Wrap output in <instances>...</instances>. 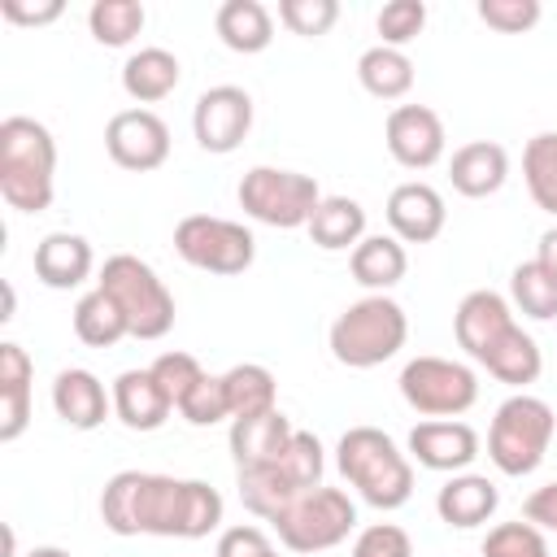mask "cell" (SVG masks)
<instances>
[{
  "label": "cell",
  "mask_w": 557,
  "mask_h": 557,
  "mask_svg": "<svg viewBox=\"0 0 557 557\" xmlns=\"http://www.w3.org/2000/svg\"><path fill=\"white\" fill-rule=\"evenodd\" d=\"M100 522L113 535L205 540L222 527V496L205 479L117 470L100 492Z\"/></svg>",
  "instance_id": "obj_1"
},
{
  "label": "cell",
  "mask_w": 557,
  "mask_h": 557,
  "mask_svg": "<svg viewBox=\"0 0 557 557\" xmlns=\"http://www.w3.org/2000/svg\"><path fill=\"white\" fill-rule=\"evenodd\" d=\"M0 196L17 213H44L57 196V139L26 113L0 122Z\"/></svg>",
  "instance_id": "obj_2"
},
{
  "label": "cell",
  "mask_w": 557,
  "mask_h": 557,
  "mask_svg": "<svg viewBox=\"0 0 557 557\" xmlns=\"http://www.w3.org/2000/svg\"><path fill=\"white\" fill-rule=\"evenodd\" d=\"M335 466L348 479V487L383 513L400 509L413 496V466L379 426H348L335 444Z\"/></svg>",
  "instance_id": "obj_3"
},
{
  "label": "cell",
  "mask_w": 557,
  "mask_h": 557,
  "mask_svg": "<svg viewBox=\"0 0 557 557\" xmlns=\"http://www.w3.org/2000/svg\"><path fill=\"white\" fill-rule=\"evenodd\" d=\"M405 339H409V318L387 292L352 300L331 322V335H326L331 357L348 370H374V366L392 361L405 348Z\"/></svg>",
  "instance_id": "obj_4"
},
{
  "label": "cell",
  "mask_w": 557,
  "mask_h": 557,
  "mask_svg": "<svg viewBox=\"0 0 557 557\" xmlns=\"http://www.w3.org/2000/svg\"><path fill=\"white\" fill-rule=\"evenodd\" d=\"M557 431V413L548 400L531 396V392H513L509 400L496 405L492 426H487V457L500 474L522 479L531 470H540V461L548 457Z\"/></svg>",
  "instance_id": "obj_5"
},
{
  "label": "cell",
  "mask_w": 557,
  "mask_h": 557,
  "mask_svg": "<svg viewBox=\"0 0 557 557\" xmlns=\"http://www.w3.org/2000/svg\"><path fill=\"white\" fill-rule=\"evenodd\" d=\"M100 292H109L135 339H161L174 326V292L165 278L135 252H113L100 265Z\"/></svg>",
  "instance_id": "obj_6"
},
{
  "label": "cell",
  "mask_w": 557,
  "mask_h": 557,
  "mask_svg": "<svg viewBox=\"0 0 557 557\" xmlns=\"http://www.w3.org/2000/svg\"><path fill=\"white\" fill-rule=\"evenodd\" d=\"M322 470H326V457H322V444L313 431H296L292 444L265 461V466H252V470H239V500L257 513V518H274L283 505H292L300 492L318 487L322 483Z\"/></svg>",
  "instance_id": "obj_7"
},
{
  "label": "cell",
  "mask_w": 557,
  "mask_h": 557,
  "mask_svg": "<svg viewBox=\"0 0 557 557\" xmlns=\"http://www.w3.org/2000/svg\"><path fill=\"white\" fill-rule=\"evenodd\" d=\"M270 522H274L283 548H292V553H326V548L344 544L357 531V505L348 500V492L318 483V487L300 492L292 505H283Z\"/></svg>",
  "instance_id": "obj_8"
},
{
  "label": "cell",
  "mask_w": 557,
  "mask_h": 557,
  "mask_svg": "<svg viewBox=\"0 0 557 557\" xmlns=\"http://www.w3.org/2000/svg\"><path fill=\"white\" fill-rule=\"evenodd\" d=\"M239 209L261 222V226H274V231H296V226H309L322 191L309 174L300 170H278V165H252L244 178H239Z\"/></svg>",
  "instance_id": "obj_9"
},
{
  "label": "cell",
  "mask_w": 557,
  "mask_h": 557,
  "mask_svg": "<svg viewBox=\"0 0 557 557\" xmlns=\"http://www.w3.org/2000/svg\"><path fill=\"white\" fill-rule=\"evenodd\" d=\"M405 405L422 418H461L479 400V374L453 357H413L396 379Z\"/></svg>",
  "instance_id": "obj_10"
},
{
  "label": "cell",
  "mask_w": 557,
  "mask_h": 557,
  "mask_svg": "<svg viewBox=\"0 0 557 557\" xmlns=\"http://www.w3.org/2000/svg\"><path fill=\"white\" fill-rule=\"evenodd\" d=\"M174 252L205 274H244L257 257V239L244 222L213 218V213H187L174 226Z\"/></svg>",
  "instance_id": "obj_11"
},
{
  "label": "cell",
  "mask_w": 557,
  "mask_h": 557,
  "mask_svg": "<svg viewBox=\"0 0 557 557\" xmlns=\"http://www.w3.org/2000/svg\"><path fill=\"white\" fill-rule=\"evenodd\" d=\"M252 131V96L235 83H218L209 91L196 96V109H191V135L205 152H235Z\"/></svg>",
  "instance_id": "obj_12"
},
{
  "label": "cell",
  "mask_w": 557,
  "mask_h": 557,
  "mask_svg": "<svg viewBox=\"0 0 557 557\" xmlns=\"http://www.w3.org/2000/svg\"><path fill=\"white\" fill-rule=\"evenodd\" d=\"M104 148L122 170L148 174L161 170L170 157V126L152 109H122L104 126Z\"/></svg>",
  "instance_id": "obj_13"
},
{
  "label": "cell",
  "mask_w": 557,
  "mask_h": 557,
  "mask_svg": "<svg viewBox=\"0 0 557 557\" xmlns=\"http://www.w3.org/2000/svg\"><path fill=\"white\" fill-rule=\"evenodd\" d=\"M383 135H387V152L405 170H431L444 157V144H448L444 122L431 104H396L387 113Z\"/></svg>",
  "instance_id": "obj_14"
},
{
  "label": "cell",
  "mask_w": 557,
  "mask_h": 557,
  "mask_svg": "<svg viewBox=\"0 0 557 557\" xmlns=\"http://www.w3.org/2000/svg\"><path fill=\"white\" fill-rule=\"evenodd\" d=\"M513 326H518V322H513V305H509L500 292H492V287L466 292L461 305H457V313H453V335H457V344L466 348V357L479 361V366H483V357H487Z\"/></svg>",
  "instance_id": "obj_15"
},
{
  "label": "cell",
  "mask_w": 557,
  "mask_h": 557,
  "mask_svg": "<svg viewBox=\"0 0 557 557\" xmlns=\"http://www.w3.org/2000/svg\"><path fill=\"white\" fill-rule=\"evenodd\" d=\"M409 457L440 474H461L479 457V435L457 418H426L409 431Z\"/></svg>",
  "instance_id": "obj_16"
},
{
  "label": "cell",
  "mask_w": 557,
  "mask_h": 557,
  "mask_svg": "<svg viewBox=\"0 0 557 557\" xmlns=\"http://www.w3.org/2000/svg\"><path fill=\"white\" fill-rule=\"evenodd\" d=\"M448 222L444 196L431 183H400L387 196V226L400 244H431Z\"/></svg>",
  "instance_id": "obj_17"
},
{
  "label": "cell",
  "mask_w": 557,
  "mask_h": 557,
  "mask_svg": "<svg viewBox=\"0 0 557 557\" xmlns=\"http://www.w3.org/2000/svg\"><path fill=\"white\" fill-rule=\"evenodd\" d=\"M52 409L74 431H96L113 413V392L83 366H70L52 379Z\"/></svg>",
  "instance_id": "obj_18"
},
{
  "label": "cell",
  "mask_w": 557,
  "mask_h": 557,
  "mask_svg": "<svg viewBox=\"0 0 557 557\" xmlns=\"http://www.w3.org/2000/svg\"><path fill=\"white\" fill-rule=\"evenodd\" d=\"M30 379H35V361L26 357L22 344L4 339L0 344V444L22 440V431L30 426Z\"/></svg>",
  "instance_id": "obj_19"
},
{
  "label": "cell",
  "mask_w": 557,
  "mask_h": 557,
  "mask_svg": "<svg viewBox=\"0 0 557 557\" xmlns=\"http://www.w3.org/2000/svg\"><path fill=\"white\" fill-rule=\"evenodd\" d=\"M109 392H113V413L126 431H157L174 409L152 370H122Z\"/></svg>",
  "instance_id": "obj_20"
},
{
  "label": "cell",
  "mask_w": 557,
  "mask_h": 557,
  "mask_svg": "<svg viewBox=\"0 0 557 557\" xmlns=\"http://www.w3.org/2000/svg\"><path fill=\"white\" fill-rule=\"evenodd\" d=\"M448 178L461 196L470 200H483V196H496L509 178V152L496 144V139H470L453 152L448 161Z\"/></svg>",
  "instance_id": "obj_21"
},
{
  "label": "cell",
  "mask_w": 557,
  "mask_h": 557,
  "mask_svg": "<svg viewBox=\"0 0 557 557\" xmlns=\"http://www.w3.org/2000/svg\"><path fill=\"white\" fill-rule=\"evenodd\" d=\"M96 265V252L83 235L74 231H52L35 244V278L52 292H70L78 287Z\"/></svg>",
  "instance_id": "obj_22"
},
{
  "label": "cell",
  "mask_w": 557,
  "mask_h": 557,
  "mask_svg": "<svg viewBox=\"0 0 557 557\" xmlns=\"http://www.w3.org/2000/svg\"><path fill=\"white\" fill-rule=\"evenodd\" d=\"M496 505H500L496 483H492L487 474H470V470L453 474V479L435 492V513H440V522H448V527H457V531L483 527V522L496 513Z\"/></svg>",
  "instance_id": "obj_23"
},
{
  "label": "cell",
  "mask_w": 557,
  "mask_h": 557,
  "mask_svg": "<svg viewBox=\"0 0 557 557\" xmlns=\"http://www.w3.org/2000/svg\"><path fill=\"white\" fill-rule=\"evenodd\" d=\"M296 426L283 409H270L261 418H239L231 422V457H235V470H252V466H265L274 461L287 444H292Z\"/></svg>",
  "instance_id": "obj_24"
},
{
  "label": "cell",
  "mask_w": 557,
  "mask_h": 557,
  "mask_svg": "<svg viewBox=\"0 0 557 557\" xmlns=\"http://www.w3.org/2000/svg\"><path fill=\"white\" fill-rule=\"evenodd\" d=\"M178 78H183L178 57H174L170 48H157V44L131 52L126 65H122V91H126L131 100H139V104L165 100V96L178 87Z\"/></svg>",
  "instance_id": "obj_25"
},
{
  "label": "cell",
  "mask_w": 557,
  "mask_h": 557,
  "mask_svg": "<svg viewBox=\"0 0 557 557\" xmlns=\"http://www.w3.org/2000/svg\"><path fill=\"white\" fill-rule=\"evenodd\" d=\"M305 231L322 252H352L366 239V209L352 196H322Z\"/></svg>",
  "instance_id": "obj_26"
},
{
  "label": "cell",
  "mask_w": 557,
  "mask_h": 557,
  "mask_svg": "<svg viewBox=\"0 0 557 557\" xmlns=\"http://www.w3.org/2000/svg\"><path fill=\"white\" fill-rule=\"evenodd\" d=\"M348 270H352V278L374 296V292H387V287H396V283L405 278L409 252H405V244H400L396 235H366V239L348 252Z\"/></svg>",
  "instance_id": "obj_27"
},
{
  "label": "cell",
  "mask_w": 557,
  "mask_h": 557,
  "mask_svg": "<svg viewBox=\"0 0 557 557\" xmlns=\"http://www.w3.org/2000/svg\"><path fill=\"white\" fill-rule=\"evenodd\" d=\"M213 26H218V39L231 52H244V57L265 52L270 39H274V17H270V9L261 0H226L218 9V22Z\"/></svg>",
  "instance_id": "obj_28"
},
{
  "label": "cell",
  "mask_w": 557,
  "mask_h": 557,
  "mask_svg": "<svg viewBox=\"0 0 557 557\" xmlns=\"http://www.w3.org/2000/svg\"><path fill=\"white\" fill-rule=\"evenodd\" d=\"M357 78L361 87L374 96V100H400L409 96L413 87V61L405 48H387V44H374L357 57Z\"/></svg>",
  "instance_id": "obj_29"
},
{
  "label": "cell",
  "mask_w": 557,
  "mask_h": 557,
  "mask_svg": "<svg viewBox=\"0 0 557 557\" xmlns=\"http://www.w3.org/2000/svg\"><path fill=\"white\" fill-rule=\"evenodd\" d=\"M222 387H226V405H231V422L239 418H261L270 409H278V383L265 366L257 361H239L222 374Z\"/></svg>",
  "instance_id": "obj_30"
},
{
  "label": "cell",
  "mask_w": 557,
  "mask_h": 557,
  "mask_svg": "<svg viewBox=\"0 0 557 557\" xmlns=\"http://www.w3.org/2000/svg\"><path fill=\"white\" fill-rule=\"evenodd\" d=\"M483 370H487L496 383L527 387V383L540 379V370H544V352H540V344H535L522 326H513V331L483 357Z\"/></svg>",
  "instance_id": "obj_31"
},
{
  "label": "cell",
  "mask_w": 557,
  "mask_h": 557,
  "mask_svg": "<svg viewBox=\"0 0 557 557\" xmlns=\"http://www.w3.org/2000/svg\"><path fill=\"white\" fill-rule=\"evenodd\" d=\"M74 335H78L87 348H113L122 335H131V326H126L117 300H113L109 292L91 287V292L78 296V305H74Z\"/></svg>",
  "instance_id": "obj_32"
},
{
  "label": "cell",
  "mask_w": 557,
  "mask_h": 557,
  "mask_svg": "<svg viewBox=\"0 0 557 557\" xmlns=\"http://www.w3.org/2000/svg\"><path fill=\"white\" fill-rule=\"evenodd\" d=\"M522 178L531 200L557 218V131H540L522 148Z\"/></svg>",
  "instance_id": "obj_33"
},
{
  "label": "cell",
  "mask_w": 557,
  "mask_h": 557,
  "mask_svg": "<svg viewBox=\"0 0 557 557\" xmlns=\"http://www.w3.org/2000/svg\"><path fill=\"white\" fill-rule=\"evenodd\" d=\"M148 13L139 0H96L87 9V26H91V39L104 44V48H126L139 30H144Z\"/></svg>",
  "instance_id": "obj_34"
},
{
  "label": "cell",
  "mask_w": 557,
  "mask_h": 557,
  "mask_svg": "<svg viewBox=\"0 0 557 557\" xmlns=\"http://www.w3.org/2000/svg\"><path fill=\"white\" fill-rule=\"evenodd\" d=\"M509 296H513V305H518L527 318H535V322H553V318H557V283L540 270L535 257L522 261V265H513V274H509Z\"/></svg>",
  "instance_id": "obj_35"
},
{
  "label": "cell",
  "mask_w": 557,
  "mask_h": 557,
  "mask_svg": "<svg viewBox=\"0 0 557 557\" xmlns=\"http://www.w3.org/2000/svg\"><path fill=\"white\" fill-rule=\"evenodd\" d=\"M483 557H553L548 540L535 522H496L483 540Z\"/></svg>",
  "instance_id": "obj_36"
},
{
  "label": "cell",
  "mask_w": 557,
  "mask_h": 557,
  "mask_svg": "<svg viewBox=\"0 0 557 557\" xmlns=\"http://www.w3.org/2000/svg\"><path fill=\"white\" fill-rule=\"evenodd\" d=\"M426 26V4L422 0H387L374 17V30L383 35L387 48H405L409 39H418Z\"/></svg>",
  "instance_id": "obj_37"
},
{
  "label": "cell",
  "mask_w": 557,
  "mask_h": 557,
  "mask_svg": "<svg viewBox=\"0 0 557 557\" xmlns=\"http://www.w3.org/2000/svg\"><path fill=\"white\" fill-rule=\"evenodd\" d=\"M278 22L292 35L318 39L339 22V4L335 0H278Z\"/></svg>",
  "instance_id": "obj_38"
},
{
  "label": "cell",
  "mask_w": 557,
  "mask_h": 557,
  "mask_svg": "<svg viewBox=\"0 0 557 557\" xmlns=\"http://www.w3.org/2000/svg\"><path fill=\"white\" fill-rule=\"evenodd\" d=\"M152 374H157V383H161V392L170 396V405L178 409L183 405V396L205 379V366L191 357V352H178V348H170V352H161L152 366H148Z\"/></svg>",
  "instance_id": "obj_39"
},
{
  "label": "cell",
  "mask_w": 557,
  "mask_h": 557,
  "mask_svg": "<svg viewBox=\"0 0 557 557\" xmlns=\"http://www.w3.org/2000/svg\"><path fill=\"white\" fill-rule=\"evenodd\" d=\"M178 413L191 422V426H218L231 418V405H226V387H222V374H205L178 405Z\"/></svg>",
  "instance_id": "obj_40"
},
{
  "label": "cell",
  "mask_w": 557,
  "mask_h": 557,
  "mask_svg": "<svg viewBox=\"0 0 557 557\" xmlns=\"http://www.w3.org/2000/svg\"><path fill=\"white\" fill-rule=\"evenodd\" d=\"M474 13H479V22H487L500 35H522L544 17L540 0H479Z\"/></svg>",
  "instance_id": "obj_41"
},
{
  "label": "cell",
  "mask_w": 557,
  "mask_h": 557,
  "mask_svg": "<svg viewBox=\"0 0 557 557\" xmlns=\"http://www.w3.org/2000/svg\"><path fill=\"white\" fill-rule=\"evenodd\" d=\"M348 557H413V540L396 522H370L366 531H357Z\"/></svg>",
  "instance_id": "obj_42"
},
{
  "label": "cell",
  "mask_w": 557,
  "mask_h": 557,
  "mask_svg": "<svg viewBox=\"0 0 557 557\" xmlns=\"http://www.w3.org/2000/svg\"><path fill=\"white\" fill-rule=\"evenodd\" d=\"M213 557H278V548L270 544V535L252 522H239V527H226L218 535V548Z\"/></svg>",
  "instance_id": "obj_43"
},
{
  "label": "cell",
  "mask_w": 557,
  "mask_h": 557,
  "mask_svg": "<svg viewBox=\"0 0 557 557\" xmlns=\"http://www.w3.org/2000/svg\"><path fill=\"white\" fill-rule=\"evenodd\" d=\"M0 13L13 26H48L65 13V4L61 0H0Z\"/></svg>",
  "instance_id": "obj_44"
},
{
  "label": "cell",
  "mask_w": 557,
  "mask_h": 557,
  "mask_svg": "<svg viewBox=\"0 0 557 557\" xmlns=\"http://www.w3.org/2000/svg\"><path fill=\"white\" fill-rule=\"evenodd\" d=\"M522 513H527V522H535L540 531H553V535H557V483L535 487V492L527 496Z\"/></svg>",
  "instance_id": "obj_45"
},
{
  "label": "cell",
  "mask_w": 557,
  "mask_h": 557,
  "mask_svg": "<svg viewBox=\"0 0 557 557\" xmlns=\"http://www.w3.org/2000/svg\"><path fill=\"white\" fill-rule=\"evenodd\" d=\"M535 261H540V270L557 283V226H548V231L540 235V252H535Z\"/></svg>",
  "instance_id": "obj_46"
},
{
  "label": "cell",
  "mask_w": 557,
  "mask_h": 557,
  "mask_svg": "<svg viewBox=\"0 0 557 557\" xmlns=\"http://www.w3.org/2000/svg\"><path fill=\"white\" fill-rule=\"evenodd\" d=\"M26 557H70L65 548H57V544H39V548H30Z\"/></svg>",
  "instance_id": "obj_47"
}]
</instances>
